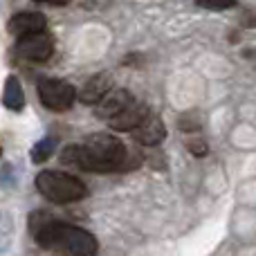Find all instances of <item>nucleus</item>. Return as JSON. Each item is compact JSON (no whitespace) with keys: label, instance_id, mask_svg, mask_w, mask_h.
<instances>
[{"label":"nucleus","instance_id":"nucleus-3","mask_svg":"<svg viewBox=\"0 0 256 256\" xmlns=\"http://www.w3.org/2000/svg\"><path fill=\"white\" fill-rule=\"evenodd\" d=\"M36 189L48 200L58 204L79 202V200H84L88 196V186L79 178L61 171H40L36 176Z\"/></svg>","mask_w":256,"mask_h":256},{"label":"nucleus","instance_id":"nucleus-11","mask_svg":"<svg viewBox=\"0 0 256 256\" xmlns=\"http://www.w3.org/2000/svg\"><path fill=\"white\" fill-rule=\"evenodd\" d=\"M2 104L9 110H20L25 106V92H22V86L16 76H9L7 84L2 90Z\"/></svg>","mask_w":256,"mask_h":256},{"label":"nucleus","instance_id":"nucleus-16","mask_svg":"<svg viewBox=\"0 0 256 256\" xmlns=\"http://www.w3.org/2000/svg\"><path fill=\"white\" fill-rule=\"evenodd\" d=\"M0 153H2V150H0Z\"/></svg>","mask_w":256,"mask_h":256},{"label":"nucleus","instance_id":"nucleus-6","mask_svg":"<svg viewBox=\"0 0 256 256\" xmlns=\"http://www.w3.org/2000/svg\"><path fill=\"white\" fill-rule=\"evenodd\" d=\"M146 117H148V108H146L144 104L130 102L124 110L117 112L115 117H110V120H108V126H110L112 130L128 132V130H135V128L140 126Z\"/></svg>","mask_w":256,"mask_h":256},{"label":"nucleus","instance_id":"nucleus-9","mask_svg":"<svg viewBox=\"0 0 256 256\" xmlns=\"http://www.w3.org/2000/svg\"><path fill=\"white\" fill-rule=\"evenodd\" d=\"M110 90H112V76L108 72H99L90 81H86V86L79 92V102L88 104V106H97Z\"/></svg>","mask_w":256,"mask_h":256},{"label":"nucleus","instance_id":"nucleus-7","mask_svg":"<svg viewBox=\"0 0 256 256\" xmlns=\"http://www.w3.org/2000/svg\"><path fill=\"white\" fill-rule=\"evenodd\" d=\"M135 142L142 146H158L164 142V137H166V128H164V122L160 120L158 115H153V112H148V117H146L144 122H142L140 126L135 128Z\"/></svg>","mask_w":256,"mask_h":256},{"label":"nucleus","instance_id":"nucleus-5","mask_svg":"<svg viewBox=\"0 0 256 256\" xmlns=\"http://www.w3.org/2000/svg\"><path fill=\"white\" fill-rule=\"evenodd\" d=\"M18 56L27 58V61H48L54 54V38L50 32H34L18 38L16 45Z\"/></svg>","mask_w":256,"mask_h":256},{"label":"nucleus","instance_id":"nucleus-2","mask_svg":"<svg viewBox=\"0 0 256 256\" xmlns=\"http://www.w3.org/2000/svg\"><path fill=\"white\" fill-rule=\"evenodd\" d=\"M30 232L43 250H52L58 256H97L99 243L90 232L76 225L56 220L45 212L30 216Z\"/></svg>","mask_w":256,"mask_h":256},{"label":"nucleus","instance_id":"nucleus-4","mask_svg":"<svg viewBox=\"0 0 256 256\" xmlns=\"http://www.w3.org/2000/svg\"><path fill=\"white\" fill-rule=\"evenodd\" d=\"M38 97L45 108L63 112L74 104L76 90L72 84L61 81V79H40L38 81Z\"/></svg>","mask_w":256,"mask_h":256},{"label":"nucleus","instance_id":"nucleus-8","mask_svg":"<svg viewBox=\"0 0 256 256\" xmlns=\"http://www.w3.org/2000/svg\"><path fill=\"white\" fill-rule=\"evenodd\" d=\"M7 27H9V34L20 38V36L34 34V32H43L48 27V18L40 12H20L9 20Z\"/></svg>","mask_w":256,"mask_h":256},{"label":"nucleus","instance_id":"nucleus-12","mask_svg":"<svg viewBox=\"0 0 256 256\" xmlns=\"http://www.w3.org/2000/svg\"><path fill=\"white\" fill-rule=\"evenodd\" d=\"M54 150H56V140H54V137H45V140H40L38 144H36L34 148H32L30 158H32V162L43 164L45 160L52 158Z\"/></svg>","mask_w":256,"mask_h":256},{"label":"nucleus","instance_id":"nucleus-15","mask_svg":"<svg viewBox=\"0 0 256 256\" xmlns=\"http://www.w3.org/2000/svg\"><path fill=\"white\" fill-rule=\"evenodd\" d=\"M36 2H50V4H68L70 0H36Z\"/></svg>","mask_w":256,"mask_h":256},{"label":"nucleus","instance_id":"nucleus-13","mask_svg":"<svg viewBox=\"0 0 256 256\" xmlns=\"http://www.w3.org/2000/svg\"><path fill=\"white\" fill-rule=\"evenodd\" d=\"M198 7L209 9V12H225L230 7H236V0H196Z\"/></svg>","mask_w":256,"mask_h":256},{"label":"nucleus","instance_id":"nucleus-10","mask_svg":"<svg viewBox=\"0 0 256 256\" xmlns=\"http://www.w3.org/2000/svg\"><path fill=\"white\" fill-rule=\"evenodd\" d=\"M130 102H135V99L130 97V92L128 90H110V92L106 94V97L102 99V102L94 106V112H97V117H106V120H110V117H115L117 112H122L124 108L128 106Z\"/></svg>","mask_w":256,"mask_h":256},{"label":"nucleus","instance_id":"nucleus-14","mask_svg":"<svg viewBox=\"0 0 256 256\" xmlns=\"http://www.w3.org/2000/svg\"><path fill=\"white\" fill-rule=\"evenodd\" d=\"M189 148L194 150L198 158H204L207 155V144L204 142H200V140H194V142H189Z\"/></svg>","mask_w":256,"mask_h":256},{"label":"nucleus","instance_id":"nucleus-1","mask_svg":"<svg viewBox=\"0 0 256 256\" xmlns=\"http://www.w3.org/2000/svg\"><path fill=\"white\" fill-rule=\"evenodd\" d=\"M61 162L90 173H117L135 168L142 162V158H137V155L130 158V153L126 150L120 137L94 132L84 144L68 146L61 155Z\"/></svg>","mask_w":256,"mask_h":256}]
</instances>
